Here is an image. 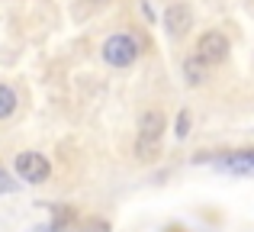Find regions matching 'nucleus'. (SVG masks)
Returning <instances> with one entry per match:
<instances>
[{"label":"nucleus","mask_w":254,"mask_h":232,"mask_svg":"<svg viewBox=\"0 0 254 232\" xmlns=\"http://www.w3.org/2000/svg\"><path fill=\"white\" fill-rule=\"evenodd\" d=\"M161 132H164L161 110H148V113L142 116V123H138V155H142L145 161L155 158L158 145H161Z\"/></svg>","instance_id":"obj_1"},{"label":"nucleus","mask_w":254,"mask_h":232,"mask_svg":"<svg viewBox=\"0 0 254 232\" xmlns=\"http://www.w3.org/2000/svg\"><path fill=\"white\" fill-rule=\"evenodd\" d=\"M135 55H138V45H135V39H129V36H110L103 42V58L113 65V68H126V65H132Z\"/></svg>","instance_id":"obj_2"},{"label":"nucleus","mask_w":254,"mask_h":232,"mask_svg":"<svg viewBox=\"0 0 254 232\" xmlns=\"http://www.w3.org/2000/svg\"><path fill=\"white\" fill-rule=\"evenodd\" d=\"M16 174L29 184H42V181H49L52 164H49V158L39 155V152H23V155H16Z\"/></svg>","instance_id":"obj_3"},{"label":"nucleus","mask_w":254,"mask_h":232,"mask_svg":"<svg viewBox=\"0 0 254 232\" xmlns=\"http://www.w3.org/2000/svg\"><path fill=\"white\" fill-rule=\"evenodd\" d=\"M196 55H199V62L209 68V65H219V62H225V55H229V39L222 36V32H203L199 36V42H196Z\"/></svg>","instance_id":"obj_4"},{"label":"nucleus","mask_w":254,"mask_h":232,"mask_svg":"<svg viewBox=\"0 0 254 232\" xmlns=\"http://www.w3.org/2000/svg\"><path fill=\"white\" fill-rule=\"evenodd\" d=\"M216 168L232 171V174H254V149H242V152L219 155L216 158Z\"/></svg>","instance_id":"obj_5"},{"label":"nucleus","mask_w":254,"mask_h":232,"mask_svg":"<svg viewBox=\"0 0 254 232\" xmlns=\"http://www.w3.org/2000/svg\"><path fill=\"white\" fill-rule=\"evenodd\" d=\"M190 10L187 6H180V3H174L168 13H164V26H168V32L171 36H184L187 29H190Z\"/></svg>","instance_id":"obj_6"},{"label":"nucleus","mask_w":254,"mask_h":232,"mask_svg":"<svg viewBox=\"0 0 254 232\" xmlns=\"http://www.w3.org/2000/svg\"><path fill=\"white\" fill-rule=\"evenodd\" d=\"M184 71H187V81H190V84H199V81H203V75H206V65L199 62V55H193V58H187V62H184Z\"/></svg>","instance_id":"obj_7"},{"label":"nucleus","mask_w":254,"mask_h":232,"mask_svg":"<svg viewBox=\"0 0 254 232\" xmlns=\"http://www.w3.org/2000/svg\"><path fill=\"white\" fill-rule=\"evenodd\" d=\"M68 223H74V210L71 207H52V226H55L58 232H64Z\"/></svg>","instance_id":"obj_8"},{"label":"nucleus","mask_w":254,"mask_h":232,"mask_svg":"<svg viewBox=\"0 0 254 232\" xmlns=\"http://www.w3.org/2000/svg\"><path fill=\"white\" fill-rule=\"evenodd\" d=\"M13 110H16V94L6 84H0V119H6Z\"/></svg>","instance_id":"obj_9"},{"label":"nucleus","mask_w":254,"mask_h":232,"mask_svg":"<svg viewBox=\"0 0 254 232\" xmlns=\"http://www.w3.org/2000/svg\"><path fill=\"white\" fill-rule=\"evenodd\" d=\"M16 190H19V184L13 181V177L6 174L3 168H0V194H16Z\"/></svg>","instance_id":"obj_10"},{"label":"nucleus","mask_w":254,"mask_h":232,"mask_svg":"<svg viewBox=\"0 0 254 232\" xmlns=\"http://www.w3.org/2000/svg\"><path fill=\"white\" fill-rule=\"evenodd\" d=\"M81 232H110V226L103 220H87V223H81Z\"/></svg>","instance_id":"obj_11"},{"label":"nucleus","mask_w":254,"mask_h":232,"mask_svg":"<svg viewBox=\"0 0 254 232\" xmlns=\"http://www.w3.org/2000/svg\"><path fill=\"white\" fill-rule=\"evenodd\" d=\"M174 132H177V139H184L187 132H190V113H187V110L177 116V129H174Z\"/></svg>","instance_id":"obj_12"}]
</instances>
